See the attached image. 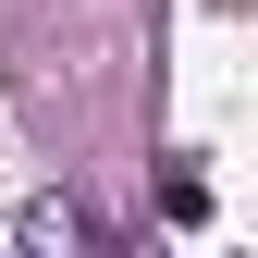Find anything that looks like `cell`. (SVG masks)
I'll use <instances>...</instances> for the list:
<instances>
[{"instance_id": "obj_2", "label": "cell", "mask_w": 258, "mask_h": 258, "mask_svg": "<svg viewBox=\"0 0 258 258\" xmlns=\"http://www.w3.org/2000/svg\"><path fill=\"white\" fill-rule=\"evenodd\" d=\"M160 221H209V172L172 160V172H160Z\"/></svg>"}, {"instance_id": "obj_1", "label": "cell", "mask_w": 258, "mask_h": 258, "mask_svg": "<svg viewBox=\"0 0 258 258\" xmlns=\"http://www.w3.org/2000/svg\"><path fill=\"white\" fill-rule=\"evenodd\" d=\"M86 246V209L74 197H25V258H74Z\"/></svg>"}]
</instances>
